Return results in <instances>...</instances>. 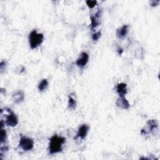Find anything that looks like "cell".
<instances>
[{
	"label": "cell",
	"instance_id": "6da1fadb",
	"mask_svg": "<svg viewBox=\"0 0 160 160\" xmlns=\"http://www.w3.org/2000/svg\"><path fill=\"white\" fill-rule=\"evenodd\" d=\"M66 139L62 136H58L57 134H54L49 139V152L50 154H55L61 152L62 150V146L64 144Z\"/></svg>",
	"mask_w": 160,
	"mask_h": 160
},
{
	"label": "cell",
	"instance_id": "7a4b0ae2",
	"mask_svg": "<svg viewBox=\"0 0 160 160\" xmlns=\"http://www.w3.org/2000/svg\"><path fill=\"white\" fill-rule=\"evenodd\" d=\"M44 39V35L42 33H38L36 30L32 31L29 35V42L31 49H35L40 46Z\"/></svg>",
	"mask_w": 160,
	"mask_h": 160
},
{
	"label": "cell",
	"instance_id": "3957f363",
	"mask_svg": "<svg viewBox=\"0 0 160 160\" xmlns=\"http://www.w3.org/2000/svg\"><path fill=\"white\" fill-rule=\"evenodd\" d=\"M19 146L24 151H30L34 148V141L31 138L22 136L19 142Z\"/></svg>",
	"mask_w": 160,
	"mask_h": 160
},
{
	"label": "cell",
	"instance_id": "277c9868",
	"mask_svg": "<svg viewBox=\"0 0 160 160\" xmlns=\"http://www.w3.org/2000/svg\"><path fill=\"white\" fill-rule=\"evenodd\" d=\"M6 111H8L9 114L6 116L4 124L8 126H11V127L16 126L18 123V119L17 116L11 111V109L9 108H6Z\"/></svg>",
	"mask_w": 160,
	"mask_h": 160
},
{
	"label": "cell",
	"instance_id": "5b68a950",
	"mask_svg": "<svg viewBox=\"0 0 160 160\" xmlns=\"http://www.w3.org/2000/svg\"><path fill=\"white\" fill-rule=\"evenodd\" d=\"M89 126L87 124H82L81 125L79 128H78V131L77 132V134L76 135V136L74 137V139H77V138H81V139H83L86 138L88 132L89 131Z\"/></svg>",
	"mask_w": 160,
	"mask_h": 160
},
{
	"label": "cell",
	"instance_id": "8992f818",
	"mask_svg": "<svg viewBox=\"0 0 160 160\" xmlns=\"http://www.w3.org/2000/svg\"><path fill=\"white\" fill-rule=\"evenodd\" d=\"M89 61V55L87 52H82L81 53L79 58L76 60V64L79 67H84L86 65Z\"/></svg>",
	"mask_w": 160,
	"mask_h": 160
},
{
	"label": "cell",
	"instance_id": "52a82bcc",
	"mask_svg": "<svg viewBox=\"0 0 160 160\" xmlns=\"http://www.w3.org/2000/svg\"><path fill=\"white\" fill-rule=\"evenodd\" d=\"M147 127H148V133H152L154 134V131H158V121L154 119H151V120H148L147 121Z\"/></svg>",
	"mask_w": 160,
	"mask_h": 160
},
{
	"label": "cell",
	"instance_id": "ba28073f",
	"mask_svg": "<svg viewBox=\"0 0 160 160\" xmlns=\"http://www.w3.org/2000/svg\"><path fill=\"white\" fill-rule=\"evenodd\" d=\"M128 25H124L121 28L117 29L116 32V36L119 39H123L124 38H125L128 32Z\"/></svg>",
	"mask_w": 160,
	"mask_h": 160
},
{
	"label": "cell",
	"instance_id": "9c48e42d",
	"mask_svg": "<svg viewBox=\"0 0 160 160\" xmlns=\"http://www.w3.org/2000/svg\"><path fill=\"white\" fill-rule=\"evenodd\" d=\"M116 104L118 107L127 109L129 108V103L124 97H119L116 101Z\"/></svg>",
	"mask_w": 160,
	"mask_h": 160
},
{
	"label": "cell",
	"instance_id": "30bf717a",
	"mask_svg": "<svg viewBox=\"0 0 160 160\" xmlns=\"http://www.w3.org/2000/svg\"><path fill=\"white\" fill-rule=\"evenodd\" d=\"M12 98L15 103H17V104L21 103V102H22L24 101V94L23 91L19 90L12 94Z\"/></svg>",
	"mask_w": 160,
	"mask_h": 160
},
{
	"label": "cell",
	"instance_id": "8fae6325",
	"mask_svg": "<svg viewBox=\"0 0 160 160\" xmlns=\"http://www.w3.org/2000/svg\"><path fill=\"white\" fill-rule=\"evenodd\" d=\"M101 11L99 9L94 16H91V29H93L95 28L96 26H98L99 24V18L101 15Z\"/></svg>",
	"mask_w": 160,
	"mask_h": 160
},
{
	"label": "cell",
	"instance_id": "7c38bea8",
	"mask_svg": "<svg viewBox=\"0 0 160 160\" xmlns=\"http://www.w3.org/2000/svg\"><path fill=\"white\" fill-rule=\"evenodd\" d=\"M127 85L125 83H119L116 87V91L118 93L119 97H124L127 94Z\"/></svg>",
	"mask_w": 160,
	"mask_h": 160
},
{
	"label": "cell",
	"instance_id": "4fadbf2b",
	"mask_svg": "<svg viewBox=\"0 0 160 160\" xmlns=\"http://www.w3.org/2000/svg\"><path fill=\"white\" fill-rule=\"evenodd\" d=\"M76 106V100L72 97L71 95L68 96V107L69 109L74 110Z\"/></svg>",
	"mask_w": 160,
	"mask_h": 160
},
{
	"label": "cell",
	"instance_id": "5bb4252c",
	"mask_svg": "<svg viewBox=\"0 0 160 160\" xmlns=\"http://www.w3.org/2000/svg\"><path fill=\"white\" fill-rule=\"evenodd\" d=\"M48 86V82L47 79H44L39 84V85H38V89L40 91H44V89H46L47 88Z\"/></svg>",
	"mask_w": 160,
	"mask_h": 160
},
{
	"label": "cell",
	"instance_id": "9a60e30c",
	"mask_svg": "<svg viewBox=\"0 0 160 160\" xmlns=\"http://www.w3.org/2000/svg\"><path fill=\"white\" fill-rule=\"evenodd\" d=\"M6 139V131L5 129L1 128V144L4 142Z\"/></svg>",
	"mask_w": 160,
	"mask_h": 160
},
{
	"label": "cell",
	"instance_id": "2e32d148",
	"mask_svg": "<svg viewBox=\"0 0 160 160\" xmlns=\"http://www.w3.org/2000/svg\"><path fill=\"white\" fill-rule=\"evenodd\" d=\"M86 2L89 8H91V9L93 8L96 5V4H97V1H90V0H88V1H86Z\"/></svg>",
	"mask_w": 160,
	"mask_h": 160
},
{
	"label": "cell",
	"instance_id": "e0dca14e",
	"mask_svg": "<svg viewBox=\"0 0 160 160\" xmlns=\"http://www.w3.org/2000/svg\"><path fill=\"white\" fill-rule=\"evenodd\" d=\"M101 35V32L100 31H98L96 33L92 34L91 37H92V39L93 41H98L100 38Z\"/></svg>",
	"mask_w": 160,
	"mask_h": 160
},
{
	"label": "cell",
	"instance_id": "ac0fdd59",
	"mask_svg": "<svg viewBox=\"0 0 160 160\" xmlns=\"http://www.w3.org/2000/svg\"><path fill=\"white\" fill-rule=\"evenodd\" d=\"M5 67H6V62L2 61L1 62V64H0V69H1V72L2 73L3 70L5 69Z\"/></svg>",
	"mask_w": 160,
	"mask_h": 160
},
{
	"label": "cell",
	"instance_id": "d6986e66",
	"mask_svg": "<svg viewBox=\"0 0 160 160\" xmlns=\"http://www.w3.org/2000/svg\"><path fill=\"white\" fill-rule=\"evenodd\" d=\"M159 3V0H158V1H152L150 2V4H151V6H157Z\"/></svg>",
	"mask_w": 160,
	"mask_h": 160
},
{
	"label": "cell",
	"instance_id": "ffe728a7",
	"mask_svg": "<svg viewBox=\"0 0 160 160\" xmlns=\"http://www.w3.org/2000/svg\"><path fill=\"white\" fill-rule=\"evenodd\" d=\"M118 53H119V54H121L123 51H122V49L121 48H118Z\"/></svg>",
	"mask_w": 160,
	"mask_h": 160
}]
</instances>
